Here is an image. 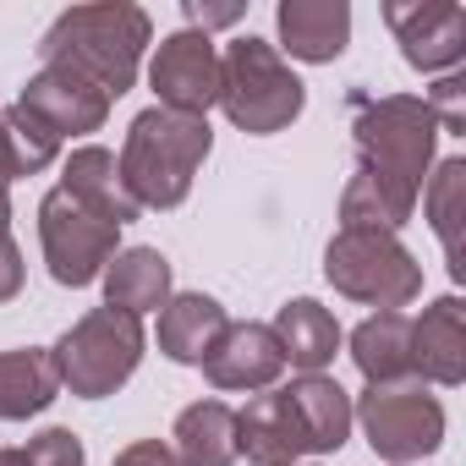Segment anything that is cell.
<instances>
[{"mask_svg": "<svg viewBox=\"0 0 466 466\" xmlns=\"http://www.w3.org/2000/svg\"><path fill=\"white\" fill-rule=\"evenodd\" d=\"M237 455H248L253 466H297V455H308L286 390H269L237 411Z\"/></svg>", "mask_w": 466, "mask_h": 466, "instance_id": "cell-14", "label": "cell"}, {"mask_svg": "<svg viewBox=\"0 0 466 466\" xmlns=\"http://www.w3.org/2000/svg\"><path fill=\"white\" fill-rule=\"evenodd\" d=\"M357 121V170L340 192V230H395L411 219L422 198V176L433 165L439 121L411 94H379L351 99Z\"/></svg>", "mask_w": 466, "mask_h": 466, "instance_id": "cell-1", "label": "cell"}, {"mask_svg": "<svg viewBox=\"0 0 466 466\" xmlns=\"http://www.w3.org/2000/svg\"><path fill=\"white\" fill-rule=\"evenodd\" d=\"M428 110H433V121H439V132H466V77H439L433 83V94L422 99Z\"/></svg>", "mask_w": 466, "mask_h": 466, "instance_id": "cell-27", "label": "cell"}, {"mask_svg": "<svg viewBox=\"0 0 466 466\" xmlns=\"http://www.w3.org/2000/svg\"><path fill=\"white\" fill-rule=\"evenodd\" d=\"M61 395L56 357L39 346L23 351H0V422H28Z\"/></svg>", "mask_w": 466, "mask_h": 466, "instance_id": "cell-21", "label": "cell"}, {"mask_svg": "<svg viewBox=\"0 0 466 466\" xmlns=\"http://www.w3.org/2000/svg\"><path fill=\"white\" fill-rule=\"evenodd\" d=\"M275 340L286 351V368H302V373H324L340 351V324L329 308H319L313 297H297L275 313Z\"/></svg>", "mask_w": 466, "mask_h": 466, "instance_id": "cell-20", "label": "cell"}, {"mask_svg": "<svg viewBox=\"0 0 466 466\" xmlns=\"http://www.w3.org/2000/svg\"><path fill=\"white\" fill-rule=\"evenodd\" d=\"M242 23V6H203V0H187V28L208 34V28H230Z\"/></svg>", "mask_w": 466, "mask_h": 466, "instance_id": "cell-30", "label": "cell"}, {"mask_svg": "<svg viewBox=\"0 0 466 466\" xmlns=\"http://www.w3.org/2000/svg\"><path fill=\"white\" fill-rule=\"evenodd\" d=\"M0 127H6V148H12V165H17V176H34V170H45V165H56V154H61V137L28 110V105H12V110H0Z\"/></svg>", "mask_w": 466, "mask_h": 466, "instance_id": "cell-25", "label": "cell"}, {"mask_svg": "<svg viewBox=\"0 0 466 466\" xmlns=\"http://www.w3.org/2000/svg\"><path fill=\"white\" fill-rule=\"evenodd\" d=\"M39 242H45V264L56 275V286H94L110 258L121 253V225H110L99 208H88L83 198H72L66 187L45 192L39 203Z\"/></svg>", "mask_w": 466, "mask_h": 466, "instance_id": "cell-7", "label": "cell"}, {"mask_svg": "<svg viewBox=\"0 0 466 466\" xmlns=\"http://www.w3.org/2000/svg\"><path fill=\"white\" fill-rule=\"evenodd\" d=\"M324 275L340 297L384 313H400L406 302L422 297V264L390 230H335L324 248Z\"/></svg>", "mask_w": 466, "mask_h": 466, "instance_id": "cell-6", "label": "cell"}, {"mask_svg": "<svg viewBox=\"0 0 466 466\" xmlns=\"http://www.w3.org/2000/svg\"><path fill=\"white\" fill-rule=\"evenodd\" d=\"M411 373L422 384H461L466 379V308L461 297H439L411 319Z\"/></svg>", "mask_w": 466, "mask_h": 466, "instance_id": "cell-13", "label": "cell"}, {"mask_svg": "<svg viewBox=\"0 0 466 466\" xmlns=\"http://www.w3.org/2000/svg\"><path fill=\"white\" fill-rule=\"evenodd\" d=\"M351 362L368 384H400L411 379V319L406 313H373L351 329Z\"/></svg>", "mask_w": 466, "mask_h": 466, "instance_id": "cell-23", "label": "cell"}, {"mask_svg": "<svg viewBox=\"0 0 466 466\" xmlns=\"http://www.w3.org/2000/svg\"><path fill=\"white\" fill-rule=\"evenodd\" d=\"M17 105H28L61 143H66V137H83V132H99L105 116H110V99H105L94 83H83V77H72V72H61V66H39V72L23 83Z\"/></svg>", "mask_w": 466, "mask_h": 466, "instance_id": "cell-11", "label": "cell"}, {"mask_svg": "<svg viewBox=\"0 0 466 466\" xmlns=\"http://www.w3.org/2000/svg\"><path fill=\"white\" fill-rule=\"evenodd\" d=\"M351 422H362L373 455H384L395 466H411V461H422L444 444V406H439V395H428L422 379L368 384Z\"/></svg>", "mask_w": 466, "mask_h": 466, "instance_id": "cell-8", "label": "cell"}, {"mask_svg": "<svg viewBox=\"0 0 466 466\" xmlns=\"http://www.w3.org/2000/svg\"><path fill=\"white\" fill-rule=\"evenodd\" d=\"M208 148H214V132L203 116H176V110L154 105L127 127L116 165H121V181L137 198V208H176L192 192Z\"/></svg>", "mask_w": 466, "mask_h": 466, "instance_id": "cell-3", "label": "cell"}, {"mask_svg": "<svg viewBox=\"0 0 466 466\" xmlns=\"http://www.w3.org/2000/svg\"><path fill=\"white\" fill-rule=\"evenodd\" d=\"M225 324H230V319H225V308H219L214 297L181 291V297H170V302L159 308V351H165L170 362H181V368H203L208 351L219 346Z\"/></svg>", "mask_w": 466, "mask_h": 466, "instance_id": "cell-16", "label": "cell"}, {"mask_svg": "<svg viewBox=\"0 0 466 466\" xmlns=\"http://www.w3.org/2000/svg\"><path fill=\"white\" fill-rule=\"evenodd\" d=\"M148 39H154V23H148L143 6H132V0L72 6L39 39V66H61V72L94 83L105 99H121L137 83Z\"/></svg>", "mask_w": 466, "mask_h": 466, "instance_id": "cell-2", "label": "cell"}, {"mask_svg": "<svg viewBox=\"0 0 466 466\" xmlns=\"http://www.w3.org/2000/svg\"><path fill=\"white\" fill-rule=\"evenodd\" d=\"M110 466H181V461H176L170 444H159V439H137V444H127Z\"/></svg>", "mask_w": 466, "mask_h": 466, "instance_id": "cell-28", "label": "cell"}, {"mask_svg": "<svg viewBox=\"0 0 466 466\" xmlns=\"http://www.w3.org/2000/svg\"><path fill=\"white\" fill-rule=\"evenodd\" d=\"M203 373L214 390H269L286 373V351L269 324H225Z\"/></svg>", "mask_w": 466, "mask_h": 466, "instance_id": "cell-12", "label": "cell"}, {"mask_svg": "<svg viewBox=\"0 0 466 466\" xmlns=\"http://www.w3.org/2000/svg\"><path fill=\"white\" fill-rule=\"evenodd\" d=\"M148 83L159 94V110L208 121V105H219V50H214V39L198 34V28L165 34L154 61H148Z\"/></svg>", "mask_w": 466, "mask_h": 466, "instance_id": "cell-9", "label": "cell"}, {"mask_svg": "<svg viewBox=\"0 0 466 466\" xmlns=\"http://www.w3.org/2000/svg\"><path fill=\"white\" fill-rule=\"evenodd\" d=\"M12 181H17V165H12V148H6V127H0V198H12Z\"/></svg>", "mask_w": 466, "mask_h": 466, "instance_id": "cell-31", "label": "cell"}, {"mask_svg": "<svg viewBox=\"0 0 466 466\" xmlns=\"http://www.w3.org/2000/svg\"><path fill=\"white\" fill-rule=\"evenodd\" d=\"M23 291V253L12 242V230H0V302H12Z\"/></svg>", "mask_w": 466, "mask_h": 466, "instance_id": "cell-29", "label": "cell"}, {"mask_svg": "<svg viewBox=\"0 0 466 466\" xmlns=\"http://www.w3.org/2000/svg\"><path fill=\"white\" fill-rule=\"evenodd\" d=\"M170 450L181 466H237V411L225 400H192L176 417Z\"/></svg>", "mask_w": 466, "mask_h": 466, "instance_id": "cell-22", "label": "cell"}, {"mask_svg": "<svg viewBox=\"0 0 466 466\" xmlns=\"http://www.w3.org/2000/svg\"><path fill=\"white\" fill-rule=\"evenodd\" d=\"M0 466H28V455L23 450H0Z\"/></svg>", "mask_w": 466, "mask_h": 466, "instance_id": "cell-32", "label": "cell"}, {"mask_svg": "<svg viewBox=\"0 0 466 466\" xmlns=\"http://www.w3.org/2000/svg\"><path fill=\"white\" fill-rule=\"evenodd\" d=\"M275 28H280V45L297 56V61H335L351 39V6L346 0H280L275 12Z\"/></svg>", "mask_w": 466, "mask_h": 466, "instance_id": "cell-15", "label": "cell"}, {"mask_svg": "<svg viewBox=\"0 0 466 466\" xmlns=\"http://www.w3.org/2000/svg\"><path fill=\"white\" fill-rule=\"evenodd\" d=\"M384 23L417 72H450L466 56V12L455 0H390Z\"/></svg>", "mask_w": 466, "mask_h": 466, "instance_id": "cell-10", "label": "cell"}, {"mask_svg": "<svg viewBox=\"0 0 466 466\" xmlns=\"http://www.w3.org/2000/svg\"><path fill=\"white\" fill-rule=\"evenodd\" d=\"M61 187H66L72 198H83L88 208H99L110 225H132V219L143 214V208H137V198H132V192H127V181H121L116 154H110V148H99V143H83V148H72V154H66Z\"/></svg>", "mask_w": 466, "mask_h": 466, "instance_id": "cell-18", "label": "cell"}, {"mask_svg": "<svg viewBox=\"0 0 466 466\" xmlns=\"http://www.w3.org/2000/svg\"><path fill=\"white\" fill-rule=\"evenodd\" d=\"M302 77L286 66V56L264 39H237L219 56V110L230 127H242L248 137L286 132L302 116Z\"/></svg>", "mask_w": 466, "mask_h": 466, "instance_id": "cell-4", "label": "cell"}, {"mask_svg": "<svg viewBox=\"0 0 466 466\" xmlns=\"http://www.w3.org/2000/svg\"><path fill=\"white\" fill-rule=\"evenodd\" d=\"M286 400H291V417H297V428L308 439V455H329V450L346 444V433H351V395L335 379L302 373V379L286 384Z\"/></svg>", "mask_w": 466, "mask_h": 466, "instance_id": "cell-17", "label": "cell"}, {"mask_svg": "<svg viewBox=\"0 0 466 466\" xmlns=\"http://www.w3.org/2000/svg\"><path fill=\"white\" fill-rule=\"evenodd\" d=\"M99 280H105V308H121L132 319H143V313H154V308L170 302V258L159 248H127V253H116Z\"/></svg>", "mask_w": 466, "mask_h": 466, "instance_id": "cell-19", "label": "cell"}, {"mask_svg": "<svg viewBox=\"0 0 466 466\" xmlns=\"http://www.w3.org/2000/svg\"><path fill=\"white\" fill-rule=\"evenodd\" d=\"M422 208H428V225L450 258V275L461 280L466 275V253H461V225H466V159H444L428 187H422Z\"/></svg>", "mask_w": 466, "mask_h": 466, "instance_id": "cell-24", "label": "cell"}, {"mask_svg": "<svg viewBox=\"0 0 466 466\" xmlns=\"http://www.w3.org/2000/svg\"><path fill=\"white\" fill-rule=\"evenodd\" d=\"M143 346H148L143 319H132V313H121V308H94V313H83V319L56 340L50 357H56L61 390H72V395H83V400H105V395H116V390L137 373Z\"/></svg>", "mask_w": 466, "mask_h": 466, "instance_id": "cell-5", "label": "cell"}, {"mask_svg": "<svg viewBox=\"0 0 466 466\" xmlns=\"http://www.w3.org/2000/svg\"><path fill=\"white\" fill-rule=\"evenodd\" d=\"M23 455H28V466H88L83 439L72 428H45L39 439L23 444Z\"/></svg>", "mask_w": 466, "mask_h": 466, "instance_id": "cell-26", "label": "cell"}]
</instances>
